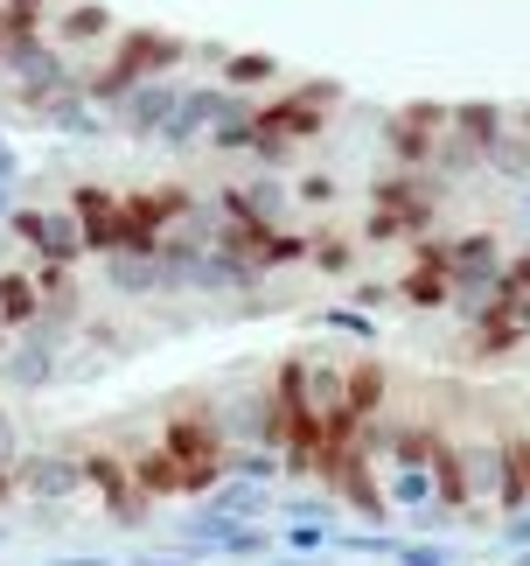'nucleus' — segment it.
<instances>
[{
  "mask_svg": "<svg viewBox=\"0 0 530 566\" xmlns=\"http://www.w3.org/2000/svg\"><path fill=\"white\" fill-rule=\"evenodd\" d=\"M84 490V462L71 448H21L14 462V496H35V504H71V496Z\"/></svg>",
  "mask_w": 530,
  "mask_h": 566,
  "instance_id": "nucleus-1",
  "label": "nucleus"
},
{
  "mask_svg": "<svg viewBox=\"0 0 530 566\" xmlns=\"http://www.w3.org/2000/svg\"><path fill=\"white\" fill-rule=\"evenodd\" d=\"M174 105H182V84H174V77H147V84H132V92L113 105V113H119V126H126V134L153 140V134L168 126V113H174Z\"/></svg>",
  "mask_w": 530,
  "mask_h": 566,
  "instance_id": "nucleus-2",
  "label": "nucleus"
},
{
  "mask_svg": "<svg viewBox=\"0 0 530 566\" xmlns=\"http://www.w3.org/2000/svg\"><path fill=\"white\" fill-rule=\"evenodd\" d=\"M113 8H63L50 14V42L56 50H84V42H113Z\"/></svg>",
  "mask_w": 530,
  "mask_h": 566,
  "instance_id": "nucleus-3",
  "label": "nucleus"
},
{
  "mask_svg": "<svg viewBox=\"0 0 530 566\" xmlns=\"http://www.w3.org/2000/svg\"><path fill=\"white\" fill-rule=\"evenodd\" d=\"M42 315V294H35V273L29 266H8L0 273V329H29V322Z\"/></svg>",
  "mask_w": 530,
  "mask_h": 566,
  "instance_id": "nucleus-4",
  "label": "nucleus"
},
{
  "mask_svg": "<svg viewBox=\"0 0 530 566\" xmlns=\"http://www.w3.org/2000/svg\"><path fill=\"white\" fill-rule=\"evenodd\" d=\"M50 14H56V0H0L8 35H50Z\"/></svg>",
  "mask_w": 530,
  "mask_h": 566,
  "instance_id": "nucleus-5",
  "label": "nucleus"
},
{
  "mask_svg": "<svg viewBox=\"0 0 530 566\" xmlns=\"http://www.w3.org/2000/svg\"><path fill=\"white\" fill-rule=\"evenodd\" d=\"M224 77L245 84V92H258V84H273V63L265 56H224Z\"/></svg>",
  "mask_w": 530,
  "mask_h": 566,
  "instance_id": "nucleus-6",
  "label": "nucleus"
},
{
  "mask_svg": "<svg viewBox=\"0 0 530 566\" xmlns=\"http://www.w3.org/2000/svg\"><path fill=\"white\" fill-rule=\"evenodd\" d=\"M398 504H426V496H433V483H426V469H398Z\"/></svg>",
  "mask_w": 530,
  "mask_h": 566,
  "instance_id": "nucleus-7",
  "label": "nucleus"
},
{
  "mask_svg": "<svg viewBox=\"0 0 530 566\" xmlns=\"http://www.w3.org/2000/svg\"><path fill=\"white\" fill-rule=\"evenodd\" d=\"M21 462V427H14V412L0 406V469H14Z\"/></svg>",
  "mask_w": 530,
  "mask_h": 566,
  "instance_id": "nucleus-8",
  "label": "nucleus"
},
{
  "mask_svg": "<svg viewBox=\"0 0 530 566\" xmlns=\"http://www.w3.org/2000/svg\"><path fill=\"white\" fill-rule=\"evenodd\" d=\"M398 566H454L439 546H398Z\"/></svg>",
  "mask_w": 530,
  "mask_h": 566,
  "instance_id": "nucleus-9",
  "label": "nucleus"
},
{
  "mask_svg": "<svg viewBox=\"0 0 530 566\" xmlns=\"http://www.w3.org/2000/svg\"><path fill=\"white\" fill-rule=\"evenodd\" d=\"M14 504V469H0V511Z\"/></svg>",
  "mask_w": 530,
  "mask_h": 566,
  "instance_id": "nucleus-10",
  "label": "nucleus"
},
{
  "mask_svg": "<svg viewBox=\"0 0 530 566\" xmlns=\"http://www.w3.org/2000/svg\"><path fill=\"white\" fill-rule=\"evenodd\" d=\"M8 210H14V182H0V224H8Z\"/></svg>",
  "mask_w": 530,
  "mask_h": 566,
  "instance_id": "nucleus-11",
  "label": "nucleus"
},
{
  "mask_svg": "<svg viewBox=\"0 0 530 566\" xmlns=\"http://www.w3.org/2000/svg\"><path fill=\"white\" fill-rule=\"evenodd\" d=\"M50 566H105V559H50Z\"/></svg>",
  "mask_w": 530,
  "mask_h": 566,
  "instance_id": "nucleus-12",
  "label": "nucleus"
},
{
  "mask_svg": "<svg viewBox=\"0 0 530 566\" xmlns=\"http://www.w3.org/2000/svg\"><path fill=\"white\" fill-rule=\"evenodd\" d=\"M273 566H328V559H273Z\"/></svg>",
  "mask_w": 530,
  "mask_h": 566,
  "instance_id": "nucleus-13",
  "label": "nucleus"
},
{
  "mask_svg": "<svg viewBox=\"0 0 530 566\" xmlns=\"http://www.w3.org/2000/svg\"><path fill=\"white\" fill-rule=\"evenodd\" d=\"M0 56H8V21H0Z\"/></svg>",
  "mask_w": 530,
  "mask_h": 566,
  "instance_id": "nucleus-14",
  "label": "nucleus"
},
{
  "mask_svg": "<svg viewBox=\"0 0 530 566\" xmlns=\"http://www.w3.org/2000/svg\"><path fill=\"white\" fill-rule=\"evenodd\" d=\"M0 546H8V525H0Z\"/></svg>",
  "mask_w": 530,
  "mask_h": 566,
  "instance_id": "nucleus-15",
  "label": "nucleus"
},
{
  "mask_svg": "<svg viewBox=\"0 0 530 566\" xmlns=\"http://www.w3.org/2000/svg\"><path fill=\"white\" fill-rule=\"evenodd\" d=\"M523 566H530V553H523Z\"/></svg>",
  "mask_w": 530,
  "mask_h": 566,
  "instance_id": "nucleus-16",
  "label": "nucleus"
}]
</instances>
